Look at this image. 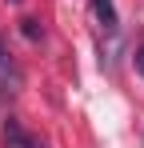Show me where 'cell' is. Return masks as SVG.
Here are the masks:
<instances>
[{"label": "cell", "instance_id": "6da1fadb", "mask_svg": "<svg viewBox=\"0 0 144 148\" xmlns=\"http://www.w3.org/2000/svg\"><path fill=\"white\" fill-rule=\"evenodd\" d=\"M4 144L8 148H44V140H36L28 128H20L16 120H8L4 124Z\"/></svg>", "mask_w": 144, "mask_h": 148}, {"label": "cell", "instance_id": "7a4b0ae2", "mask_svg": "<svg viewBox=\"0 0 144 148\" xmlns=\"http://www.w3.org/2000/svg\"><path fill=\"white\" fill-rule=\"evenodd\" d=\"M96 8V20L104 24V32H116V8H112V0H92Z\"/></svg>", "mask_w": 144, "mask_h": 148}, {"label": "cell", "instance_id": "3957f363", "mask_svg": "<svg viewBox=\"0 0 144 148\" xmlns=\"http://www.w3.org/2000/svg\"><path fill=\"white\" fill-rule=\"evenodd\" d=\"M132 64H136V72L144 76V48H136V56H132Z\"/></svg>", "mask_w": 144, "mask_h": 148}, {"label": "cell", "instance_id": "277c9868", "mask_svg": "<svg viewBox=\"0 0 144 148\" xmlns=\"http://www.w3.org/2000/svg\"><path fill=\"white\" fill-rule=\"evenodd\" d=\"M0 96H4V88H0Z\"/></svg>", "mask_w": 144, "mask_h": 148}]
</instances>
